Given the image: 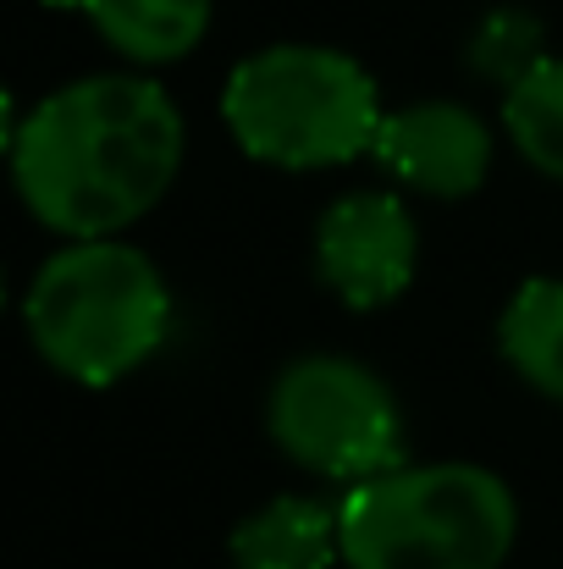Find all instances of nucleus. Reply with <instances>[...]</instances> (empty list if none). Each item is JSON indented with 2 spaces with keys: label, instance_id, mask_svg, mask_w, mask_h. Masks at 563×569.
<instances>
[{
  "label": "nucleus",
  "instance_id": "f257e3e1",
  "mask_svg": "<svg viewBox=\"0 0 563 569\" xmlns=\"http://www.w3.org/2000/svg\"><path fill=\"white\" fill-rule=\"evenodd\" d=\"M178 100L144 72H89L11 122V183L61 238H122L183 172Z\"/></svg>",
  "mask_w": 563,
  "mask_h": 569
},
{
  "label": "nucleus",
  "instance_id": "f03ea898",
  "mask_svg": "<svg viewBox=\"0 0 563 569\" xmlns=\"http://www.w3.org/2000/svg\"><path fill=\"white\" fill-rule=\"evenodd\" d=\"M172 282L128 238H67L28 282L22 321L39 360L78 387H117L172 338Z\"/></svg>",
  "mask_w": 563,
  "mask_h": 569
},
{
  "label": "nucleus",
  "instance_id": "7ed1b4c3",
  "mask_svg": "<svg viewBox=\"0 0 563 569\" xmlns=\"http://www.w3.org/2000/svg\"><path fill=\"white\" fill-rule=\"evenodd\" d=\"M343 569H503L520 542L514 487L470 459L392 465L343 492Z\"/></svg>",
  "mask_w": 563,
  "mask_h": 569
},
{
  "label": "nucleus",
  "instance_id": "20e7f679",
  "mask_svg": "<svg viewBox=\"0 0 563 569\" xmlns=\"http://www.w3.org/2000/svg\"><path fill=\"white\" fill-rule=\"evenodd\" d=\"M221 122L238 150L277 172H332L371 156L386 122L375 78L332 44L249 50L221 89Z\"/></svg>",
  "mask_w": 563,
  "mask_h": 569
},
{
  "label": "nucleus",
  "instance_id": "39448f33",
  "mask_svg": "<svg viewBox=\"0 0 563 569\" xmlns=\"http://www.w3.org/2000/svg\"><path fill=\"white\" fill-rule=\"evenodd\" d=\"M271 442L310 476L360 487L403 465V409L371 366L349 355H304L265 392Z\"/></svg>",
  "mask_w": 563,
  "mask_h": 569
},
{
  "label": "nucleus",
  "instance_id": "423d86ee",
  "mask_svg": "<svg viewBox=\"0 0 563 569\" xmlns=\"http://www.w3.org/2000/svg\"><path fill=\"white\" fill-rule=\"evenodd\" d=\"M315 271L349 310H386L420 271V227L386 189L343 193L315 221Z\"/></svg>",
  "mask_w": 563,
  "mask_h": 569
},
{
  "label": "nucleus",
  "instance_id": "0eeeda50",
  "mask_svg": "<svg viewBox=\"0 0 563 569\" xmlns=\"http://www.w3.org/2000/svg\"><path fill=\"white\" fill-rule=\"evenodd\" d=\"M371 156L392 183L425 199H470L492 178V128L459 100H414L386 111Z\"/></svg>",
  "mask_w": 563,
  "mask_h": 569
},
{
  "label": "nucleus",
  "instance_id": "6e6552de",
  "mask_svg": "<svg viewBox=\"0 0 563 569\" xmlns=\"http://www.w3.org/2000/svg\"><path fill=\"white\" fill-rule=\"evenodd\" d=\"M232 569H338L343 565V509L310 492H282L238 520Z\"/></svg>",
  "mask_w": 563,
  "mask_h": 569
},
{
  "label": "nucleus",
  "instance_id": "1a4fd4ad",
  "mask_svg": "<svg viewBox=\"0 0 563 569\" xmlns=\"http://www.w3.org/2000/svg\"><path fill=\"white\" fill-rule=\"evenodd\" d=\"M78 11L133 67H172L204 44L215 0H78Z\"/></svg>",
  "mask_w": 563,
  "mask_h": 569
},
{
  "label": "nucleus",
  "instance_id": "9d476101",
  "mask_svg": "<svg viewBox=\"0 0 563 569\" xmlns=\"http://www.w3.org/2000/svg\"><path fill=\"white\" fill-rule=\"evenodd\" d=\"M497 349L514 377L563 403V277H531L497 316Z\"/></svg>",
  "mask_w": 563,
  "mask_h": 569
},
{
  "label": "nucleus",
  "instance_id": "9b49d317",
  "mask_svg": "<svg viewBox=\"0 0 563 569\" xmlns=\"http://www.w3.org/2000/svg\"><path fill=\"white\" fill-rule=\"evenodd\" d=\"M503 133L542 178L563 183V56L531 61L503 89Z\"/></svg>",
  "mask_w": 563,
  "mask_h": 569
},
{
  "label": "nucleus",
  "instance_id": "f8f14e48",
  "mask_svg": "<svg viewBox=\"0 0 563 569\" xmlns=\"http://www.w3.org/2000/svg\"><path fill=\"white\" fill-rule=\"evenodd\" d=\"M44 6H67V11H78V0H44Z\"/></svg>",
  "mask_w": 563,
  "mask_h": 569
}]
</instances>
